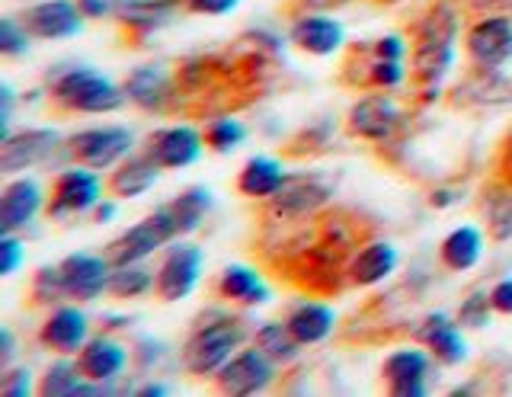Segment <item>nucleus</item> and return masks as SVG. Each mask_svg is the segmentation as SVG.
I'll use <instances>...</instances> for the list:
<instances>
[{"instance_id": "nucleus-31", "label": "nucleus", "mask_w": 512, "mask_h": 397, "mask_svg": "<svg viewBox=\"0 0 512 397\" xmlns=\"http://www.w3.org/2000/svg\"><path fill=\"white\" fill-rule=\"evenodd\" d=\"M484 221L487 237L496 244H503L512 237V183L496 180L484 189Z\"/></svg>"}, {"instance_id": "nucleus-12", "label": "nucleus", "mask_w": 512, "mask_h": 397, "mask_svg": "<svg viewBox=\"0 0 512 397\" xmlns=\"http://www.w3.org/2000/svg\"><path fill=\"white\" fill-rule=\"evenodd\" d=\"M464 52H468L474 68H503L512 61V20L509 17H484L477 20L468 36H464Z\"/></svg>"}, {"instance_id": "nucleus-22", "label": "nucleus", "mask_w": 512, "mask_h": 397, "mask_svg": "<svg viewBox=\"0 0 512 397\" xmlns=\"http://www.w3.org/2000/svg\"><path fill=\"white\" fill-rule=\"evenodd\" d=\"M413 340L423 343L432 359H439L442 365H458L468 359V343H464L458 324L448 321L445 314H429L420 324L413 327Z\"/></svg>"}, {"instance_id": "nucleus-24", "label": "nucleus", "mask_w": 512, "mask_h": 397, "mask_svg": "<svg viewBox=\"0 0 512 397\" xmlns=\"http://www.w3.org/2000/svg\"><path fill=\"white\" fill-rule=\"evenodd\" d=\"M400 257L397 247L388 241H368L365 247H359L346 263V279L359 289H372V285L384 282L394 269H397Z\"/></svg>"}, {"instance_id": "nucleus-38", "label": "nucleus", "mask_w": 512, "mask_h": 397, "mask_svg": "<svg viewBox=\"0 0 512 397\" xmlns=\"http://www.w3.org/2000/svg\"><path fill=\"white\" fill-rule=\"evenodd\" d=\"M404 77H407L404 61H391V58H378L375 55L372 65L365 68L362 84L365 87H375V90H394V87L404 84Z\"/></svg>"}, {"instance_id": "nucleus-45", "label": "nucleus", "mask_w": 512, "mask_h": 397, "mask_svg": "<svg viewBox=\"0 0 512 397\" xmlns=\"http://www.w3.org/2000/svg\"><path fill=\"white\" fill-rule=\"evenodd\" d=\"M122 0H77V7L84 10L87 20H106V17H116Z\"/></svg>"}, {"instance_id": "nucleus-44", "label": "nucleus", "mask_w": 512, "mask_h": 397, "mask_svg": "<svg viewBox=\"0 0 512 397\" xmlns=\"http://www.w3.org/2000/svg\"><path fill=\"white\" fill-rule=\"evenodd\" d=\"M372 55H378V58H391V61H404V55H407V42L400 39V36H381V39H375V45H372Z\"/></svg>"}, {"instance_id": "nucleus-52", "label": "nucleus", "mask_w": 512, "mask_h": 397, "mask_svg": "<svg viewBox=\"0 0 512 397\" xmlns=\"http://www.w3.org/2000/svg\"><path fill=\"white\" fill-rule=\"evenodd\" d=\"M477 7H503V10H509L512 7V0H474Z\"/></svg>"}, {"instance_id": "nucleus-35", "label": "nucleus", "mask_w": 512, "mask_h": 397, "mask_svg": "<svg viewBox=\"0 0 512 397\" xmlns=\"http://www.w3.org/2000/svg\"><path fill=\"white\" fill-rule=\"evenodd\" d=\"M80 385H84V372L77 369V359L71 362V356H61L58 362H52L45 369L42 381L36 385V394H42V397H74Z\"/></svg>"}, {"instance_id": "nucleus-4", "label": "nucleus", "mask_w": 512, "mask_h": 397, "mask_svg": "<svg viewBox=\"0 0 512 397\" xmlns=\"http://www.w3.org/2000/svg\"><path fill=\"white\" fill-rule=\"evenodd\" d=\"M176 237H180V225H176L170 205H160V209H154L148 218L138 221V225H132L106 247V260L112 266L141 263V260H148L151 253H157L160 247H167L170 241H176Z\"/></svg>"}, {"instance_id": "nucleus-3", "label": "nucleus", "mask_w": 512, "mask_h": 397, "mask_svg": "<svg viewBox=\"0 0 512 397\" xmlns=\"http://www.w3.org/2000/svg\"><path fill=\"white\" fill-rule=\"evenodd\" d=\"M247 340V327L240 317L221 314L212 324H199L183 346V369L189 375L212 378Z\"/></svg>"}, {"instance_id": "nucleus-19", "label": "nucleus", "mask_w": 512, "mask_h": 397, "mask_svg": "<svg viewBox=\"0 0 512 397\" xmlns=\"http://www.w3.org/2000/svg\"><path fill=\"white\" fill-rule=\"evenodd\" d=\"M45 209L42 186L29 177L10 180L0 193V234H16L29 228L36 215Z\"/></svg>"}, {"instance_id": "nucleus-10", "label": "nucleus", "mask_w": 512, "mask_h": 397, "mask_svg": "<svg viewBox=\"0 0 512 397\" xmlns=\"http://www.w3.org/2000/svg\"><path fill=\"white\" fill-rule=\"evenodd\" d=\"M23 29L32 39H71L84 29V10L77 7V0H42V4L26 7L20 17Z\"/></svg>"}, {"instance_id": "nucleus-53", "label": "nucleus", "mask_w": 512, "mask_h": 397, "mask_svg": "<svg viewBox=\"0 0 512 397\" xmlns=\"http://www.w3.org/2000/svg\"><path fill=\"white\" fill-rule=\"evenodd\" d=\"M138 394H144V397H157V394H167V388H164V385H144Z\"/></svg>"}, {"instance_id": "nucleus-26", "label": "nucleus", "mask_w": 512, "mask_h": 397, "mask_svg": "<svg viewBox=\"0 0 512 397\" xmlns=\"http://www.w3.org/2000/svg\"><path fill=\"white\" fill-rule=\"evenodd\" d=\"M455 103H461V106H506V103H512V81L500 68H474L455 87Z\"/></svg>"}, {"instance_id": "nucleus-51", "label": "nucleus", "mask_w": 512, "mask_h": 397, "mask_svg": "<svg viewBox=\"0 0 512 397\" xmlns=\"http://www.w3.org/2000/svg\"><path fill=\"white\" fill-rule=\"evenodd\" d=\"M503 154H506V170H503V180H509V183H512V132H509V138H506V148H503Z\"/></svg>"}, {"instance_id": "nucleus-40", "label": "nucleus", "mask_w": 512, "mask_h": 397, "mask_svg": "<svg viewBox=\"0 0 512 397\" xmlns=\"http://www.w3.org/2000/svg\"><path fill=\"white\" fill-rule=\"evenodd\" d=\"M490 314H496L493 305H490V292H477V295L461 301L458 324L461 327H487L490 324Z\"/></svg>"}, {"instance_id": "nucleus-18", "label": "nucleus", "mask_w": 512, "mask_h": 397, "mask_svg": "<svg viewBox=\"0 0 512 397\" xmlns=\"http://www.w3.org/2000/svg\"><path fill=\"white\" fill-rule=\"evenodd\" d=\"M64 285H68V298L71 301H96L109 285L112 263L103 257H93V253H71L61 263Z\"/></svg>"}, {"instance_id": "nucleus-16", "label": "nucleus", "mask_w": 512, "mask_h": 397, "mask_svg": "<svg viewBox=\"0 0 512 397\" xmlns=\"http://www.w3.org/2000/svg\"><path fill=\"white\" fill-rule=\"evenodd\" d=\"M58 145H61V138L55 129H23L16 135H7L4 145H0V173L13 177V173L36 167Z\"/></svg>"}, {"instance_id": "nucleus-32", "label": "nucleus", "mask_w": 512, "mask_h": 397, "mask_svg": "<svg viewBox=\"0 0 512 397\" xmlns=\"http://www.w3.org/2000/svg\"><path fill=\"white\" fill-rule=\"evenodd\" d=\"M253 346H260L276 365H292L301 356V343L295 340V333L288 330V324L276 321H266L253 330Z\"/></svg>"}, {"instance_id": "nucleus-15", "label": "nucleus", "mask_w": 512, "mask_h": 397, "mask_svg": "<svg viewBox=\"0 0 512 397\" xmlns=\"http://www.w3.org/2000/svg\"><path fill=\"white\" fill-rule=\"evenodd\" d=\"M429 365H432V353H423V349H416V346L394 349L381 365L384 385L397 397H423L429 391L426 388Z\"/></svg>"}, {"instance_id": "nucleus-25", "label": "nucleus", "mask_w": 512, "mask_h": 397, "mask_svg": "<svg viewBox=\"0 0 512 397\" xmlns=\"http://www.w3.org/2000/svg\"><path fill=\"white\" fill-rule=\"evenodd\" d=\"M183 10V0H122L116 10V20L132 36H151L157 29L173 23L176 13Z\"/></svg>"}, {"instance_id": "nucleus-47", "label": "nucleus", "mask_w": 512, "mask_h": 397, "mask_svg": "<svg viewBox=\"0 0 512 397\" xmlns=\"http://www.w3.org/2000/svg\"><path fill=\"white\" fill-rule=\"evenodd\" d=\"M13 353H16V349H13V333H10V327H0V372H7Z\"/></svg>"}, {"instance_id": "nucleus-33", "label": "nucleus", "mask_w": 512, "mask_h": 397, "mask_svg": "<svg viewBox=\"0 0 512 397\" xmlns=\"http://www.w3.org/2000/svg\"><path fill=\"white\" fill-rule=\"evenodd\" d=\"M154 279H157V273L144 266V260L141 263H122V266H112L106 292L112 298H144V295L154 292Z\"/></svg>"}, {"instance_id": "nucleus-49", "label": "nucleus", "mask_w": 512, "mask_h": 397, "mask_svg": "<svg viewBox=\"0 0 512 397\" xmlns=\"http://www.w3.org/2000/svg\"><path fill=\"white\" fill-rule=\"evenodd\" d=\"M93 215H96V221H100V225H106V221H109L112 215H116V205H112V202H100V205L93 209Z\"/></svg>"}, {"instance_id": "nucleus-39", "label": "nucleus", "mask_w": 512, "mask_h": 397, "mask_svg": "<svg viewBox=\"0 0 512 397\" xmlns=\"http://www.w3.org/2000/svg\"><path fill=\"white\" fill-rule=\"evenodd\" d=\"M29 33L23 29V23L16 17H4L0 20V52H4L7 58H20L29 52Z\"/></svg>"}, {"instance_id": "nucleus-42", "label": "nucleus", "mask_w": 512, "mask_h": 397, "mask_svg": "<svg viewBox=\"0 0 512 397\" xmlns=\"http://www.w3.org/2000/svg\"><path fill=\"white\" fill-rule=\"evenodd\" d=\"M240 0H183V10L199 13V17H224L231 13Z\"/></svg>"}, {"instance_id": "nucleus-36", "label": "nucleus", "mask_w": 512, "mask_h": 397, "mask_svg": "<svg viewBox=\"0 0 512 397\" xmlns=\"http://www.w3.org/2000/svg\"><path fill=\"white\" fill-rule=\"evenodd\" d=\"M29 298L36 308H55L68 298V285H64L61 266H42L29 282Z\"/></svg>"}, {"instance_id": "nucleus-21", "label": "nucleus", "mask_w": 512, "mask_h": 397, "mask_svg": "<svg viewBox=\"0 0 512 397\" xmlns=\"http://www.w3.org/2000/svg\"><path fill=\"white\" fill-rule=\"evenodd\" d=\"M288 42H292L295 49L308 52V55L327 58V55H336L343 49L346 33H343V26L330 17L304 13V17H295L292 29H288Z\"/></svg>"}, {"instance_id": "nucleus-28", "label": "nucleus", "mask_w": 512, "mask_h": 397, "mask_svg": "<svg viewBox=\"0 0 512 397\" xmlns=\"http://www.w3.org/2000/svg\"><path fill=\"white\" fill-rule=\"evenodd\" d=\"M285 324L295 333V340L301 346H317L336 330V311L324 305V301H298V305L288 311Z\"/></svg>"}, {"instance_id": "nucleus-2", "label": "nucleus", "mask_w": 512, "mask_h": 397, "mask_svg": "<svg viewBox=\"0 0 512 397\" xmlns=\"http://www.w3.org/2000/svg\"><path fill=\"white\" fill-rule=\"evenodd\" d=\"M458 20L448 7H436L416 29L413 42V77L429 90H439L442 77L455 65Z\"/></svg>"}, {"instance_id": "nucleus-23", "label": "nucleus", "mask_w": 512, "mask_h": 397, "mask_svg": "<svg viewBox=\"0 0 512 397\" xmlns=\"http://www.w3.org/2000/svg\"><path fill=\"white\" fill-rule=\"evenodd\" d=\"M160 167L148 151L141 154H128L122 164L112 167V173L106 177V189L109 196L116 199H138L144 196L148 189H154V183L160 180Z\"/></svg>"}, {"instance_id": "nucleus-5", "label": "nucleus", "mask_w": 512, "mask_h": 397, "mask_svg": "<svg viewBox=\"0 0 512 397\" xmlns=\"http://www.w3.org/2000/svg\"><path fill=\"white\" fill-rule=\"evenodd\" d=\"M135 148V135L125 125H96V129L74 132L64 141L68 161L90 170H112Z\"/></svg>"}, {"instance_id": "nucleus-6", "label": "nucleus", "mask_w": 512, "mask_h": 397, "mask_svg": "<svg viewBox=\"0 0 512 397\" xmlns=\"http://www.w3.org/2000/svg\"><path fill=\"white\" fill-rule=\"evenodd\" d=\"M106 180L90 167L74 164L71 170H61L52 180V193L45 202V215L52 221H68L74 215L93 212L103 202Z\"/></svg>"}, {"instance_id": "nucleus-13", "label": "nucleus", "mask_w": 512, "mask_h": 397, "mask_svg": "<svg viewBox=\"0 0 512 397\" xmlns=\"http://www.w3.org/2000/svg\"><path fill=\"white\" fill-rule=\"evenodd\" d=\"M90 340V321L77 305H55L39 327V343L55 356H77Z\"/></svg>"}, {"instance_id": "nucleus-17", "label": "nucleus", "mask_w": 512, "mask_h": 397, "mask_svg": "<svg viewBox=\"0 0 512 397\" xmlns=\"http://www.w3.org/2000/svg\"><path fill=\"white\" fill-rule=\"evenodd\" d=\"M125 93L148 113H167L176 103V74H170L164 65H141L128 74Z\"/></svg>"}, {"instance_id": "nucleus-1", "label": "nucleus", "mask_w": 512, "mask_h": 397, "mask_svg": "<svg viewBox=\"0 0 512 397\" xmlns=\"http://www.w3.org/2000/svg\"><path fill=\"white\" fill-rule=\"evenodd\" d=\"M48 97L64 113H87V116H103V113H116L128 103L125 87L116 81H109L106 74L93 71V68H71L61 71Z\"/></svg>"}, {"instance_id": "nucleus-34", "label": "nucleus", "mask_w": 512, "mask_h": 397, "mask_svg": "<svg viewBox=\"0 0 512 397\" xmlns=\"http://www.w3.org/2000/svg\"><path fill=\"white\" fill-rule=\"evenodd\" d=\"M167 205L176 218V225H180V237H186L192 231H199V225L205 221L208 209H212V193H208L205 186H189Z\"/></svg>"}, {"instance_id": "nucleus-14", "label": "nucleus", "mask_w": 512, "mask_h": 397, "mask_svg": "<svg viewBox=\"0 0 512 397\" xmlns=\"http://www.w3.org/2000/svg\"><path fill=\"white\" fill-rule=\"evenodd\" d=\"M205 148V135L192 125H167V129H157L148 135V151L154 161L164 170H183L189 164H196Z\"/></svg>"}, {"instance_id": "nucleus-30", "label": "nucleus", "mask_w": 512, "mask_h": 397, "mask_svg": "<svg viewBox=\"0 0 512 397\" xmlns=\"http://www.w3.org/2000/svg\"><path fill=\"white\" fill-rule=\"evenodd\" d=\"M480 253H484V234L474 225H461L439 244V260L445 269L452 273H468L480 263Z\"/></svg>"}, {"instance_id": "nucleus-8", "label": "nucleus", "mask_w": 512, "mask_h": 397, "mask_svg": "<svg viewBox=\"0 0 512 397\" xmlns=\"http://www.w3.org/2000/svg\"><path fill=\"white\" fill-rule=\"evenodd\" d=\"M202 263L205 253L196 244H173L164 260L157 266V279H154V295L160 301H183L196 292V285L202 279Z\"/></svg>"}, {"instance_id": "nucleus-50", "label": "nucleus", "mask_w": 512, "mask_h": 397, "mask_svg": "<svg viewBox=\"0 0 512 397\" xmlns=\"http://www.w3.org/2000/svg\"><path fill=\"white\" fill-rule=\"evenodd\" d=\"M458 196H452V193H448V189H439V193H432V205H436V209H445V205H452Z\"/></svg>"}, {"instance_id": "nucleus-9", "label": "nucleus", "mask_w": 512, "mask_h": 397, "mask_svg": "<svg viewBox=\"0 0 512 397\" xmlns=\"http://www.w3.org/2000/svg\"><path fill=\"white\" fill-rule=\"evenodd\" d=\"M276 375H279V365L272 362L260 346H250L234 353L212 378L221 394H260L276 381Z\"/></svg>"}, {"instance_id": "nucleus-43", "label": "nucleus", "mask_w": 512, "mask_h": 397, "mask_svg": "<svg viewBox=\"0 0 512 397\" xmlns=\"http://www.w3.org/2000/svg\"><path fill=\"white\" fill-rule=\"evenodd\" d=\"M32 391H36V388H32V381H29V369L4 372V381H0V394H4V397H26Z\"/></svg>"}, {"instance_id": "nucleus-48", "label": "nucleus", "mask_w": 512, "mask_h": 397, "mask_svg": "<svg viewBox=\"0 0 512 397\" xmlns=\"http://www.w3.org/2000/svg\"><path fill=\"white\" fill-rule=\"evenodd\" d=\"M308 10H336V7H343L349 4V0H301Z\"/></svg>"}, {"instance_id": "nucleus-46", "label": "nucleus", "mask_w": 512, "mask_h": 397, "mask_svg": "<svg viewBox=\"0 0 512 397\" xmlns=\"http://www.w3.org/2000/svg\"><path fill=\"white\" fill-rule=\"evenodd\" d=\"M490 305H493L496 314L512 317V276L500 279V282L493 285V289H490Z\"/></svg>"}, {"instance_id": "nucleus-29", "label": "nucleus", "mask_w": 512, "mask_h": 397, "mask_svg": "<svg viewBox=\"0 0 512 397\" xmlns=\"http://www.w3.org/2000/svg\"><path fill=\"white\" fill-rule=\"evenodd\" d=\"M288 173L282 170V164L276 161V157H250V161L240 167L237 173V193L244 199H272L279 193V186L285 183Z\"/></svg>"}, {"instance_id": "nucleus-37", "label": "nucleus", "mask_w": 512, "mask_h": 397, "mask_svg": "<svg viewBox=\"0 0 512 397\" xmlns=\"http://www.w3.org/2000/svg\"><path fill=\"white\" fill-rule=\"evenodd\" d=\"M202 135H205V148L208 151L228 154V151H234L240 141L247 138V129L234 116H218V119H212V122L205 125Z\"/></svg>"}, {"instance_id": "nucleus-7", "label": "nucleus", "mask_w": 512, "mask_h": 397, "mask_svg": "<svg viewBox=\"0 0 512 397\" xmlns=\"http://www.w3.org/2000/svg\"><path fill=\"white\" fill-rule=\"evenodd\" d=\"M400 125H404V109L397 106L388 90L368 93V97L352 103L346 113V132L362 141H378V145L391 141Z\"/></svg>"}, {"instance_id": "nucleus-41", "label": "nucleus", "mask_w": 512, "mask_h": 397, "mask_svg": "<svg viewBox=\"0 0 512 397\" xmlns=\"http://www.w3.org/2000/svg\"><path fill=\"white\" fill-rule=\"evenodd\" d=\"M23 260V244L16 234H0V276H13Z\"/></svg>"}, {"instance_id": "nucleus-11", "label": "nucleus", "mask_w": 512, "mask_h": 397, "mask_svg": "<svg viewBox=\"0 0 512 397\" xmlns=\"http://www.w3.org/2000/svg\"><path fill=\"white\" fill-rule=\"evenodd\" d=\"M330 196H333V189L327 183H320L317 177H308V173H304V177H285L279 193L266 202H269L272 218L301 221V218H311L324 209Z\"/></svg>"}, {"instance_id": "nucleus-27", "label": "nucleus", "mask_w": 512, "mask_h": 397, "mask_svg": "<svg viewBox=\"0 0 512 397\" xmlns=\"http://www.w3.org/2000/svg\"><path fill=\"white\" fill-rule=\"evenodd\" d=\"M215 292L218 298L231 301V305H244V308H256L269 301V285L250 266H224L215 279Z\"/></svg>"}, {"instance_id": "nucleus-20", "label": "nucleus", "mask_w": 512, "mask_h": 397, "mask_svg": "<svg viewBox=\"0 0 512 397\" xmlns=\"http://www.w3.org/2000/svg\"><path fill=\"white\" fill-rule=\"evenodd\" d=\"M74 359H77V369L84 372L87 381L109 385V381H116L125 372L128 349L119 340H112L109 333H100V337H90Z\"/></svg>"}]
</instances>
